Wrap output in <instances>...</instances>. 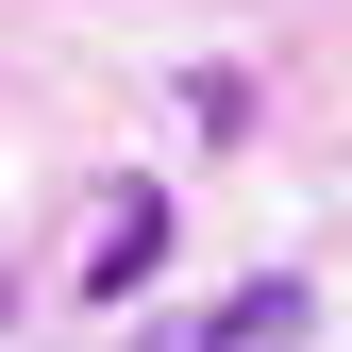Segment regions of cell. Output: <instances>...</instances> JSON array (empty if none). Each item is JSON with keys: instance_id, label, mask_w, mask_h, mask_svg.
<instances>
[{"instance_id": "obj_2", "label": "cell", "mask_w": 352, "mask_h": 352, "mask_svg": "<svg viewBox=\"0 0 352 352\" xmlns=\"http://www.w3.org/2000/svg\"><path fill=\"white\" fill-rule=\"evenodd\" d=\"M151 269H168V201H151V185H118V201H101V235H84V302H135Z\"/></svg>"}, {"instance_id": "obj_1", "label": "cell", "mask_w": 352, "mask_h": 352, "mask_svg": "<svg viewBox=\"0 0 352 352\" xmlns=\"http://www.w3.org/2000/svg\"><path fill=\"white\" fill-rule=\"evenodd\" d=\"M302 336H319V285H235V302H201V319H168L151 352H302Z\"/></svg>"}]
</instances>
